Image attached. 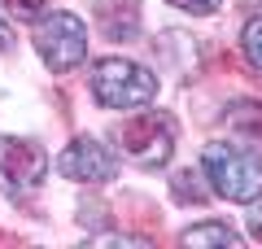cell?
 Masks as SVG:
<instances>
[{
    "label": "cell",
    "instance_id": "6da1fadb",
    "mask_svg": "<svg viewBox=\"0 0 262 249\" xmlns=\"http://www.w3.org/2000/svg\"><path fill=\"white\" fill-rule=\"evenodd\" d=\"M201 171H206V184L219 197L245 205L262 197V149H245V144H206L201 153Z\"/></svg>",
    "mask_w": 262,
    "mask_h": 249
},
{
    "label": "cell",
    "instance_id": "7a4b0ae2",
    "mask_svg": "<svg viewBox=\"0 0 262 249\" xmlns=\"http://www.w3.org/2000/svg\"><path fill=\"white\" fill-rule=\"evenodd\" d=\"M92 92L105 110H144L158 96V79L140 61L105 57V61L92 66Z\"/></svg>",
    "mask_w": 262,
    "mask_h": 249
},
{
    "label": "cell",
    "instance_id": "3957f363",
    "mask_svg": "<svg viewBox=\"0 0 262 249\" xmlns=\"http://www.w3.org/2000/svg\"><path fill=\"white\" fill-rule=\"evenodd\" d=\"M31 39H35V53L48 61V70H57V74L83 66V57H88V27L75 13H44Z\"/></svg>",
    "mask_w": 262,
    "mask_h": 249
},
{
    "label": "cell",
    "instance_id": "277c9868",
    "mask_svg": "<svg viewBox=\"0 0 262 249\" xmlns=\"http://www.w3.org/2000/svg\"><path fill=\"white\" fill-rule=\"evenodd\" d=\"M175 136L179 127L166 110H140V118H131L122 127V149L140 166H166L175 153Z\"/></svg>",
    "mask_w": 262,
    "mask_h": 249
},
{
    "label": "cell",
    "instance_id": "5b68a950",
    "mask_svg": "<svg viewBox=\"0 0 262 249\" xmlns=\"http://www.w3.org/2000/svg\"><path fill=\"white\" fill-rule=\"evenodd\" d=\"M44 171H48V153L35 140L0 136V193H9V197L31 193V188H39Z\"/></svg>",
    "mask_w": 262,
    "mask_h": 249
},
{
    "label": "cell",
    "instance_id": "8992f818",
    "mask_svg": "<svg viewBox=\"0 0 262 249\" xmlns=\"http://www.w3.org/2000/svg\"><path fill=\"white\" fill-rule=\"evenodd\" d=\"M57 171H61L66 179H75V184H105V179L118 175V157H114L110 144H101V140H92V136H79V140H70V144L61 149Z\"/></svg>",
    "mask_w": 262,
    "mask_h": 249
},
{
    "label": "cell",
    "instance_id": "52a82bcc",
    "mask_svg": "<svg viewBox=\"0 0 262 249\" xmlns=\"http://www.w3.org/2000/svg\"><path fill=\"white\" fill-rule=\"evenodd\" d=\"M96 22L110 39L127 44L140 31V0H96Z\"/></svg>",
    "mask_w": 262,
    "mask_h": 249
},
{
    "label": "cell",
    "instance_id": "ba28073f",
    "mask_svg": "<svg viewBox=\"0 0 262 249\" xmlns=\"http://www.w3.org/2000/svg\"><path fill=\"white\" fill-rule=\"evenodd\" d=\"M179 240H184V245H227V249H236L245 236L236 227H223V223H196V227H188Z\"/></svg>",
    "mask_w": 262,
    "mask_h": 249
},
{
    "label": "cell",
    "instance_id": "9c48e42d",
    "mask_svg": "<svg viewBox=\"0 0 262 249\" xmlns=\"http://www.w3.org/2000/svg\"><path fill=\"white\" fill-rule=\"evenodd\" d=\"M245 53H249V61L262 70V18H253V22H245Z\"/></svg>",
    "mask_w": 262,
    "mask_h": 249
},
{
    "label": "cell",
    "instance_id": "30bf717a",
    "mask_svg": "<svg viewBox=\"0 0 262 249\" xmlns=\"http://www.w3.org/2000/svg\"><path fill=\"white\" fill-rule=\"evenodd\" d=\"M9 5V13H18V18H35V13H44L48 0H5Z\"/></svg>",
    "mask_w": 262,
    "mask_h": 249
},
{
    "label": "cell",
    "instance_id": "8fae6325",
    "mask_svg": "<svg viewBox=\"0 0 262 249\" xmlns=\"http://www.w3.org/2000/svg\"><path fill=\"white\" fill-rule=\"evenodd\" d=\"M170 5H179V9H188V13H214L223 0H170Z\"/></svg>",
    "mask_w": 262,
    "mask_h": 249
},
{
    "label": "cell",
    "instance_id": "7c38bea8",
    "mask_svg": "<svg viewBox=\"0 0 262 249\" xmlns=\"http://www.w3.org/2000/svg\"><path fill=\"white\" fill-rule=\"evenodd\" d=\"M249 223H253V236H258V240H262V210H258V214H253V219H249Z\"/></svg>",
    "mask_w": 262,
    "mask_h": 249
},
{
    "label": "cell",
    "instance_id": "4fadbf2b",
    "mask_svg": "<svg viewBox=\"0 0 262 249\" xmlns=\"http://www.w3.org/2000/svg\"><path fill=\"white\" fill-rule=\"evenodd\" d=\"M0 48H9V27L0 22Z\"/></svg>",
    "mask_w": 262,
    "mask_h": 249
}]
</instances>
